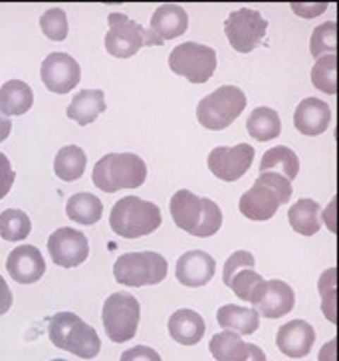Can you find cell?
Returning <instances> with one entry per match:
<instances>
[{
    "label": "cell",
    "mask_w": 339,
    "mask_h": 361,
    "mask_svg": "<svg viewBox=\"0 0 339 361\" xmlns=\"http://www.w3.org/2000/svg\"><path fill=\"white\" fill-rule=\"evenodd\" d=\"M139 318H141V308L137 298L128 292H116L104 304L101 319L109 340L116 343H125L131 338H135Z\"/></svg>",
    "instance_id": "cell-9"
},
{
    "label": "cell",
    "mask_w": 339,
    "mask_h": 361,
    "mask_svg": "<svg viewBox=\"0 0 339 361\" xmlns=\"http://www.w3.org/2000/svg\"><path fill=\"white\" fill-rule=\"evenodd\" d=\"M109 32L106 36V50L116 58H131L143 46H161L163 40L151 30H145L139 22L131 20L128 14L111 12L107 16Z\"/></svg>",
    "instance_id": "cell-7"
},
{
    "label": "cell",
    "mask_w": 339,
    "mask_h": 361,
    "mask_svg": "<svg viewBox=\"0 0 339 361\" xmlns=\"http://www.w3.org/2000/svg\"><path fill=\"white\" fill-rule=\"evenodd\" d=\"M48 252L52 256L54 264L74 268L84 262L90 255V243L87 236L75 228H58L48 238Z\"/></svg>",
    "instance_id": "cell-14"
},
{
    "label": "cell",
    "mask_w": 339,
    "mask_h": 361,
    "mask_svg": "<svg viewBox=\"0 0 339 361\" xmlns=\"http://www.w3.org/2000/svg\"><path fill=\"white\" fill-rule=\"evenodd\" d=\"M32 104V87L22 80H11L0 87V111L4 116H24Z\"/></svg>",
    "instance_id": "cell-25"
},
{
    "label": "cell",
    "mask_w": 339,
    "mask_h": 361,
    "mask_svg": "<svg viewBox=\"0 0 339 361\" xmlns=\"http://www.w3.org/2000/svg\"><path fill=\"white\" fill-rule=\"evenodd\" d=\"M294 304H296V294L290 288V284L282 282V280H270V282L266 280L264 292L254 310L258 312V316L278 319L290 314L294 310Z\"/></svg>",
    "instance_id": "cell-19"
},
{
    "label": "cell",
    "mask_w": 339,
    "mask_h": 361,
    "mask_svg": "<svg viewBox=\"0 0 339 361\" xmlns=\"http://www.w3.org/2000/svg\"><path fill=\"white\" fill-rule=\"evenodd\" d=\"M167 260L159 252H128L113 266V276L119 284L131 288L159 284L167 276Z\"/></svg>",
    "instance_id": "cell-8"
},
{
    "label": "cell",
    "mask_w": 339,
    "mask_h": 361,
    "mask_svg": "<svg viewBox=\"0 0 339 361\" xmlns=\"http://www.w3.org/2000/svg\"><path fill=\"white\" fill-rule=\"evenodd\" d=\"M6 270L12 280H16L18 284H34L44 276L46 262H44L42 252L36 246L20 245L8 255Z\"/></svg>",
    "instance_id": "cell-16"
},
{
    "label": "cell",
    "mask_w": 339,
    "mask_h": 361,
    "mask_svg": "<svg viewBox=\"0 0 339 361\" xmlns=\"http://www.w3.org/2000/svg\"><path fill=\"white\" fill-rule=\"evenodd\" d=\"M106 111V96L101 90H84L78 92L68 106L66 114L70 119L78 121L80 126H87L96 119L99 114Z\"/></svg>",
    "instance_id": "cell-24"
},
{
    "label": "cell",
    "mask_w": 339,
    "mask_h": 361,
    "mask_svg": "<svg viewBox=\"0 0 339 361\" xmlns=\"http://www.w3.org/2000/svg\"><path fill=\"white\" fill-rule=\"evenodd\" d=\"M66 214H68V219H72L75 223L90 226V224H96L101 219L104 202L92 192H75L68 199Z\"/></svg>",
    "instance_id": "cell-27"
},
{
    "label": "cell",
    "mask_w": 339,
    "mask_h": 361,
    "mask_svg": "<svg viewBox=\"0 0 339 361\" xmlns=\"http://www.w3.org/2000/svg\"><path fill=\"white\" fill-rule=\"evenodd\" d=\"M40 28H42V32L54 40V42H62L66 40V36H68V16H66V12L62 8H50V11H46L40 16Z\"/></svg>",
    "instance_id": "cell-35"
},
{
    "label": "cell",
    "mask_w": 339,
    "mask_h": 361,
    "mask_svg": "<svg viewBox=\"0 0 339 361\" xmlns=\"http://www.w3.org/2000/svg\"><path fill=\"white\" fill-rule=\"evenodd\" d=\"M204 319L195 310H177L169 318V334L180 345H195L204 336Z\"/></svg>",
    "instance_id": "cell-22"
},
{
    "label": "cell",
    "mask_w": 339,
    "mask_h": 361,
    "mask_svg": "<svg viewBox=\"0 0 339 361\" xmlns=\"http://www.w3.org/2000/svg\"><path fill=\"white\" fill-rule=\"evenodd\" d=\"M338 50V36H335V22H323L312 34L309 52L314 58H321L326 54H335Z\"/></svg>",
    "instance_id": "cell-34"
},
{
    "label": "cell",
    "mask_w": 339,
    "mask_h": 361,
    "mask_svg": "<svg viewBox=\"0 0 339 361\" xmlns=\"http://www.w3.org/2000/svg\"><path fill=\"white\" fill-rule=\"evenodd\" d=\"M216 262L204 250H189L177 260V280L183 286L201 288L214 276Z\"/></svg>",
    "instance_id": "cell-18"
},
{
    "label": "cell",
    "mask_w": 339,
    "mask_h": 361,
    "mask_svg": "<svg viewBox=\"0 0 339 361\" xmlns=\"http://www.w3.org/2000/svg\"><path fill=\"white\" fill-rule=\"evenodd\" d=\"M244 361H266V353L254 343H248V357Z\"/></svg>",
    "instance_id": "cell-40"
},
{
    "label": "cell",
    "mask_w": 339,
    "mask_h": 361,
    "mask_svg": "<svg viewBox=\"0 0 339 361\" xmlns=\"http://www.w3.org/2000/svg\"><path fill=\"white\" fill-rule=\"evenodd\" d=\"M292 183L278 173H262L254 180L252 189L244 192L238 202L240 213L250 221H268L278 209L290 201Z\"/></svg>",
    "instance_id": "cell-2"
},
{
    "label": "cell",
    "mask_w": 339,
    "mask_h": 361,
    "mask_svg": "<svg viewBox=\"0 0 339 361\" xmlns=\"http://www.w3.org/2000/svg\"><path fill=\"white\" fill-rule=\"evenodd\" d=\"M159 207L155 202L143 201L139 197H123L113 204L109 224L111 231L123 238H139L155 233L161 226Z\"/></svg>",
    "instance_id": "cell-5"
},
{
    "label": "cell",
    "mask_w": 339,
    "mask_h": 361,
    "mask_svg": "<svg viewBox=\"0 0 339 361\" xmlns=\"http://www.w3.org/2000/svg\"><path fill=\"white\" fill-rule=\"evenodd\" d=\"M218 326L238 336H252L260 326V316L254 308H242L236 304H226L216 312Z\"/></svg>",
    "instance_id": "cell-23"
},
{
    "label": "cell",
    "mask_w": 339,
    "mask_h": 361,
    "mask_svg": "<svg viewBox=\"0 0 339 361\" xmlns=\"http://www.w3.org/2000/svg\"><path fill=\"white\" fill-rule=\"evenodd\" d=\"M246 129L250 137L258 141H270L282 133V121L272 107H256L246 121Z\"/></svg>",
    "instance_id": "cell-30"
},
{
    "label": "cell",
    "mask_w": 339,
    "mask_h": 361,
    "mask_svg": "<svg viewBox=\"0 0 339 361\" xmlns=\"http://www.w3.org/2000/svg\"><path fill=\"white\" fill-rule=\"evenodd\" d=\"M268 22L260 12L250 8L230 12V16L224 22V32L226 38L236 52L248 54L254 50L258 44L264 40Z\"/></svg>",
    "instance_id": "cell-12"
},
{
    "label": "cell",
    "mask_w": 339,
    "mask_h": 361,
    "mask_svg": "<svg viewBox=\"0 0 339 361\" xmlns=\"http://www.w3.org/2000/svg\"><path fill=\"white\" fill-rule=\"evenodd\" d=\"M312 84L329 96L335 94L338 90V56L335 54L318 58V62L312 70Z\"/></svg>",
    "instance_id": "cell-33"
},
{
    "label": "cell",
    "mask_w": 339,
    "mask_h": 361,
    "mask_svg": "<svg viewBox=\"0 0 339 361\" xmlns=\"http://www.w3.org/2000/svg\"><path fill=\"white\" fill-rule=\"evenodd\" d=\"M329 121H331V109L318 97H306L304 102H300L294 114L296 129L309 137L321 135L329 128Z\"/></svg>",
    "instance_id": "cell-20"
},
{
    "label": "cell",
    "mask_w": 339,
    "mask_h": 361,
    "mask_svg": "<svg viewBox=\"0 0 339 361\" xmlns=\"http://www.w3.org/2000/svg\"><path fill=\"white\" fill-rule=\"evenodd\" d=\"M40 75H42L44 85L50 92H54V94H68L80 84L82 70H80V64L70 54L52 52L42 62Z\"/></svg>",
    "instance_id": "cell-15"
},
{
    "label": "cell",
    "mask_w": 339,
    "mask_h": 361,
    "mask_svg": "<svg viewBox=\"0 0 339 361\" xmlns=\"http://www.w3.org/2000/svg\"><path fill=\"white\" fill-rule=\"evenodd\" d=\"M169 68L192 84H204L216 70V52L197 42L179 44L169 56Z\"/></svg>",
    "instance_id": "cell-10"
},
{
    "label": "cell",
    "mask_w": 339,
    "mask_h": 361,
    "mask_svg": "<svg viewBox=\"0 0 339 361\" xmlns=\"http://www.w3.org/2000/svg\"><path fill=\"white\" fill-rule=\"evenodd\" d=\"M14 179H16V173L12 171L11 161L4 153H0V199H4L8 195Z\"/></svg>",
    "instance_id": "cell-36"
},
{
    "label": "cell",
    "mask_w": 339,
    "mask_h": 361,
    "mask_svg": "<svg viewBox=\"0 0 339 361\" xmlns=\"http://www.w3.org/2000/svg\"><path fill=\"white\" fill-rule=\"evenodd\" d=\"M246 107V96L236 85H221L212 94L202 97L197 106V117L202 128L221 131L226 129L234 119H238Z\"/></svg>",
    "instance_id": "cell-6"
},
{
    "label": "cell",
    "mask_w": 339,
    "mask_h": 361,
    "mask_svg": "<svg viewBox=\"0 0 339 361\" xmlns=\"http://www.w3.org/2000/svg\"><path fill=\"white\" fill-rule=\"evenodd\" d=\"M85 157L84 149L78 145H66L58 151L56 159H54V171L62 180H78L85 171Z\"/></svg>",
    "instance_id": "cell-31"
},
{
    "label": "cell",
    "mask_w": 339,
    "mask_h": 361,
    "mask_svg": "<svg viewBox=\"0 0 339 361\" xmlns=\"http://www.w3.org/2000/svg\"><path fill=\"white\" fill-rule=\"evenodd\" d=\"M262 173H278L282 177H286L290 183L297 177L300 171V159L297 155L286 145H278V147L268 149L260 163Z\"/></svg>",
    "instance_id": "cell-28"
},
{
    "label": "cell",
    "mask_w": 339,
    "mask_h": 361,
    "mask_svg": "<svg viewBox=\"0 0 339 361\" xmlns=\"http://www.w3.org/2000/svg\"><path fill=\"white\" fill-rule=\"evenodd\" d=\"M119 361H161V355L147 345H135L131 350L123 351Z\"/></svg>",
    "instance_id": "cell-37"
},
{
    "label": "cell",
    "mask_w": 339,
    "mask_h": 361,
    "mask_svg": "<svg viewBox=\"0 0 339 361\" xmlns=\"http://www.w3.org/2000/svg\"><path fill=\"white\" fill-rule=\"evenodd\" d=\"M52 361H66V360H52Z\"/></svg>",
    "instance_id": "cell-41"
},
{
    "label": "cell",
    "mask_w": 339,
    "mask_h": 361,
    "mask_svg": "<svg viewBox=\"0 0 339 361\" xmlns=\"http://www.w3.org/2000/svg\"><path fill=\"white\" fill-rule=\"evenodd\" d=\"M316 341V331L306 319H292L278 329L276 345L288 357H306Z\"/></svg>",
    "instance_id": "cell-17"
},
{
    "label": "cell",
    "mask_w": 339,
    "mask_h": 361,
    "mask_svg": "<svg viewBox=\"0 0 339 361\" xmlns=\"http://www.w3.org/2000/svg\"><path fill=\"white\" fill-rule=\"evenodd\" d=\"M223 280L226 286L233 290L244 302H250L252 306L258 304L266 286V280L254 270V256L246 250H236L224 264Z\"/></svg>",
    "instance_id": "cell-11"
},
{
    "label": "cell",
    "mask_w": 339,
    "mask_h": 361,
    "mask_svg": "<svg viewBox=\"0 0 339 361\" xmlns=\"http://www.w3.org/2000/svg\"><path fill=\"white\" fill-rule=\"evenodd\" d=\"M32 231V223L28 214L20 209H6L0 214V236L8 243L24 240Z\"/></svg>",
    "instance_id": "cell-32"
},
{
    "label": "cell",
    "mask_w": 339,
    "mask_h": 361,
    "mask_svg": "<svg viewBox=\"0 0 339 361\" xmlns=\"http://www.w3.org/2000/svg\"><path fill=\"white\" fill-rule=\"evenodd\" d=\"M147 179V165L135 153H109L94 167V185L104 192L137 189Z\"/></svg>",
    "instance_id": "cell-3"
},
{
    "label": "cell",
    "mask_w": 339,
    "mask_h": 361,
    "mask_svg": "<svg viewBox=\"0 0 339 361\" xmlns=\"http://www.w3.org/2000/svg\"><path fill=\"white\" fill-rule=\"evenodd\" d=\"M12 131V121L11 117L4 116L2 111H0V141H4V139L11 135Z\"/></svg>",
    "instance_id": "cell-39"
},
{
    "label": "cell",
    "mask_w": 339,
    "mask_h": 361,
    "mask_svg": "<svg viewBox=\"0 0 339 361\" xmlns=\"http://www.w3.org/2000/svg\"><path fill=\"white\" fill-rule=\"evenodd\" d=\"M189 26V16L179 4H161L151 16V32L161 40H173L185 34Z\"/></svg>",
    "instance_id": "cell-21"
},
{
    "label": "cell",
    "mask_w": 339,
    "mask_h": 361,
    "mask_svg": "<svg viewBox=\"0 0 339 361\" xmlns=\"http://www.w3.org/2000/svg\"><path fill=\"white\" fill-rule=\"evenodd\" d=\"M321 207L319 202L314 199H300L290 207V213H288V221L290 226L296 231L297 234H304V236H312L321 228Z\"/></svg>",
    "instance_id": "cell-26"
},
{
    "label": "cell",
    "mask_w": 339,
    "mask_h": 361,
    "mask_svg": "<svg viewBox=\"0 0 339 361\" xmlns=\"http://www.w3.org/2000/svg\"><path fill=\"white\" fill-rule=\"evenodd\" d=\"M12 306V292L4 278L0 276V316H4Z\"/></svg>",
    "instance_id": "cell-38"
},
{
    "label": "cell",
    "mask_w": 339,
    "mask_h": 361,
    "mask_svg": "<svg viewBox=\"0 0 339 361\" xmlns=\"http://www.w3.org/2000/svg\"><path fill=\"white\" fill-rule=\"evenodd\" d=\"M171 216L180 231L192 236H212L223 226V211L211 199H201L195 192L180 189L171 199Z\"/></svg>",
    "instance_id": "cell-1"
},
{
    "label": "cell",
    "mask_w": 339,
    "mask_h": 361,
    "mask_svg": "<svg viewBox=\"0 0 339 361\" xmlns=\"http://www.w3.org/2000/svg\"><path fill=\"white\" fill-rule=\"evenodd\" d=\"M48 336L56 348L70 351L84 360H94L101 350V341L96 329L72 312H58L50 319Z\"/></svg>",
    "instance_id": "cell-4"
},
{
    "label": "cell",
    "mask_w": 339,
    "mask_h": 361,
    "mask_svg": "<svg viewBox=\"0 0 339 361\" xmlns=\"http://www.w3.org/2000/svg\"><path fill=\"white\" fill-rule=\"evenodd\" d=\"M209 350L216 361H244L248 357V343H244L238 334L228 329L212 336Z\"/></svg>",
    "instance_id": "cell-29"
},
{
    "label": "cell",
    "mask_w": 339,
    "mask_h": 361,
    "mask_svg": "<svg viewBox=\"0 0 339 361\" xmlns=\"http://www.w3.org/2000/svg\"><path fill=\"white\" fill-rule=\"evenodd\" d=\"M254 161V147L240 143L234 147H214L209 155V169L223 180H238Z\"/></svg>",
    "instance_id": "cell-13"
}]
</instances>
